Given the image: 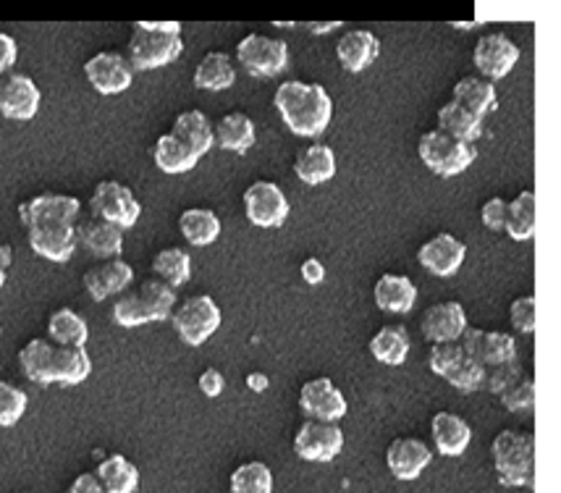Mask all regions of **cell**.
<instances>
[{
  "label": "cell",
  "mask_w": 561,
  "mask_h": 493,
  "mask_svg": "<svg viewBox=\"0 0 561 493\" xmlns=\"http://www.w3.org/2000/svg\"><path fill=\"white\" fill-rule=\"evenodd\" d=\"M278 116L297 137L316 139L329 129L333 116V100L323 84H305L291 79L276 90Z\"/></svg>",
  "instance_id": "6da1fadb"
},
{
  "label": "cell",
  "mask_w": 561,
  "mask_h": 493,
  "mask_svg": "<svg viewBox=\"0 0 561 493\" xmlns=\"http://www.w3.org/2000/svg\"><path fill=\"white\" fill-rule=\"evenodd\" d=\"M176 310V291L160 278H142L137 286H129L124 295L113 302V321L124 329H137L145 323H165L171 321Z\"/></svg>",
  "instance_id": "7a4b0ae2"
},
{
  "label": "cell",
  "mask_w": 561,
  "mask_h": 493,
  "mask_svg": "<svg viewBox=\"0 0 561 493\" xmlns=\"http://www.w3.org/2000/svg\"><path fill=\"white\" fill-rule=\"evenodd\" d=\"M182 24L179 22H137L129 37L126 58L135 71H150L173 64L182 56Z\"/></svg>",
  "instance_id": "3957f363"
},
{
  "label": "cell",
  "mask_w": 561,
  "mask_h": 493,
  "mask_svg": "<svg viewBox=\"0 0 561 493\" xmlns=\"http://www.w3.org/2000/svg\"><path fill=\"white\" fill-rule=\"evenodd\" d=\"M491 451L501 485L506 489L533 485V475H536V436L533 433L501 431L493 438Z\"/></svg>",
  "instance_id": "277c9868"
},
{
  "label": "cell",
  "mask_w": 561,
  "mask_h": 493,
  "mask_svg": "<svg viewBox=\"0 0 561 493\" xmlns=\"http://www.w3.org/2000/svg\"><path fill=\"white\" fill-rule=\"evenodd\" d=\"M417 156L427 169L436 173V176L451 179L457 176V173L470 169L472 161H476V148L467 142H459V139H454L449 135H444V131L433 129L420 137Z\"/></svg>",
  "instance_id": "5b68a950"
},
{
  "label": "cell",
  "mask_w": 561,
  "mask_h": 493,
  "mask_svg": "<svg viewBox=\"0 0 561 493\" xmlns=\"http://www.w3.org/2000/svg\"><path fill=\"white\" fill-rule=\"evenodd\" d=\"M171 325L184 344L203 346L220 325V310L216 299L208 295H195L184 299V302L173 310Z\"/></svg>",
  "instance_id": "8992f818"
},
{
  "label": "cell",
  "mask_w": 561,
  "mask_h": 493,
  "mask_svg": "<svg viewBox=\"0 0 561 493\" xmlns=\"http://www.w3.org/2000/svg\"><path fill=\"white\" fill-rule=\"evenodd\" d=\"M90 210L95 218H103L122 231L131 229L142 216V205H139L135 192L116 179H105L95 186L90 197Z\"/></svg>",
  "instance_id": "52a82bcc"
},
{
  "label": "cell",
  "mask_w": 561,
  "mask_h": 493,
  "mask_svg": "<svg viewBox=\"0 0 561 493\" xmlns=\"http://www.w3.org/2000/svg\"><path fill=\"white\" fill-rule=\"evenodd\" d=\"M237 58L252 77H278L289 66V45L278 37L247 35L239 39Z\"/></svg>",
  "instance_id": "ba28073f"
},
{
  "label": "cell",
  "mask_w": 561,
  "mask_h": 493,
  "mask_svg": "<svg viewBox=\"0 0 561 493\" xmlns=\"http://www.w3.org/2000/svg\"><path fill=\"white\" fill-rule=\"evenodd\" d=\"M84 74L100 95H122L135 82V66L122 53L103 50L84 64Z\"/></svg>",
  "instance_id": "9c48e42d"
},
{
  "label": "cell",
  "mask_w": 561,
  "mask_h": 493,
  "mask_svg": "<svg viewBox=\"0 0 561 493\" xmlns=\"http://www.w3.org/2000/svg\"><path fill=\"white\" fill-rule=\"evenodd\" d=\"M244 216L260 229H278L289 216V199L273 182H255L244 192Z\"/></svg>",
  "instance_id": "30bf717a"
},
{
  "label": "cell",
  "mask_w": 561,
  "mask_h": 493,
  "mask_svg": "<svg viewBox=\"0 0 561 493\" xmlns=\"http://www.w3.org/2000/svg\"><path fill=\"white\" fill-rule=\"evenodd\" d=\"M294 449L307 462H331L344 449V433L336 423L325 420H307L294 436Z\"/></svg>",
  "instance_id": "8fae6325"
},
{
  "label": "cell",
  "mask_w": 561,
  "mask_h": 493,
  "mask_svg": "<svg viewBox=\"0 0 561 493\" xmlns=\"http://www.w3.org/2000/svg\"><path fill=\"white\" fill-rule=\"evenodd\" d=\"M24 229L32 250L50 263H66L77 250V223L71 221H37Z\"/></svg>",
  "instance_id": "7c38bea8"
},
{
  "label": "cell",
  "mask_w": 561,
  "mask_h": 493,
  "mask_svg": "<svg viewBox=\"0 0 561 493\" xmlns=\"http://www.w3.org/2000/svg\"><path fill=\"white\" fill-rule=\"evenodd\" d=\"M43 92L26 74L0 77V113L13 122H30L37 116Z\"/></svg>",
  "instance_id": "4fadbf2b"
},
{
  "label": "cell",
  "mask_w": 561,
  "mask_h": 493,
  "mask_svg": "<svg viewBox=\"0 0 561 493\" xmlns=\"http://www.w3.org/2000/svg\"><path fill=\"white\" fill-rule=\"evenodd\" d=\"M472 61H476V69L483 74V79L496 82V79H504L510 74L514 64L519 61V48L510 37L501 35V32H491V35H483L478 39Z\"/></svg>",
  "instance_id": "5bb4252c"
},
{
  "label": "cell",
  "mask_w": 561,
  "mask_h": 493,
  "mask_svg": "<svg viewBox=\"0 0 561 493\" xmlns=\"http://www.w3.org/2000/svg\"><path fill=\"white\" fill-rule=\"evenodd\" d=\"M299 408L310 420H325V423H336L346 415V399L339 386L331 378L320 376L307 381L299 389Z\"/></svg>",
  "instance_id": "9a60e30c"
},
{
  "label": "cell",
  "mask_w": 561,
  "mask_h": 493,
  "mask_svg": "<svg viewBox=\"0 0 561 493\" xmlns=\"http://www.w3.org/2000/svg\"><path fill=\"white\" fill-rule=\"evenodd\" d=\"M131 278H135L131 265L122 257H111L87 268L82 284L95 302H105L113 295H124L131 286Z\"/></svg>",
  "instance_id": "2e32d148"
},
{
  "label": "cell",
  "mask_w": 561,
  "mask_h": 493,
  "mask_svg": "<svg viewBox=\"0 0 561 493\" xmlns=\"http://www.w3.org/2000/svg\"><path fill=\"white\" fill-rule=\"evenodd\" d=\"M459 344H462L467 355L476 357L483 368L510 363V359L517 357V342H514L510 333L501 331L467 329L462 333V339H459Z\"/></svg>",
  "instance_id": "e0dca14e"
},
{
  "label": "cell",
  "mask_w": 561,
  "mask_h": 493,
  "mask_svg": "<svg viewBox=\"0 0 561 493\" xmlns=\"http://www.w3.org/2000/svg\"><path fill=\"white\" fill-rule=\"evenodd\" d=\"M465 257H467L465 242H459L454 234H446V231L444 234L431 237L417 250L420 265H423L427 273H433V276H440V278L454 276V273L462 268Z\"/></svg>",
  "instance_id": "ac0fdd59"
},
{
  "label": "cell",
  "mask_w": 561,
  "mask_h": 493,
  "mask_svg": "<svg viewBox=\"0 0 561 493\" xmlns=\"http://www.w3.org/2000/svg\"><path fill=\"white\" fill-rule=\"evenodd\" d=\"M420 329L423 336L433 344L444 342H459L462 333L467 331V316L465 308L459 302H440L431 305L420 318Z\"/></svg>",
  "instance_id": "d6986e66"
},
{
  "label": "cell",
  "mask_w": 561,
  "mask_h": 493,
  "mask_svg": "<svg viewBox=\"0 0 561 493\" xmlns=\"http://www.w3.org/2000/svg\"><path fill=\"white\" fill-rule=\"evenodd\" d=\"M431 446L412 436L397 438L386 449V465H389L391 475L399 478V481H415V478H420V472L431 465Z\"/></svg>",
  "instance_id": "ffe728a7"
},
{
  "label": "cell",
  "mask_w": 561,
  "mask_h": 493,
  "mask_svg": "<svg viewBox=\"0 0 561 493\" xmlns=\"http://www.w3.org/2000/svg\"><path fill=\"white\" fill-rule=\"evenodd\" d=\"M79 210H82V203L71 195H53V192H45V195L30 197L26 203L19 205V218H22L24 226L37 223V221H71L77 223Z\"/></svg>",
  "instance_id": "44dd1931"
},
{
  "label": "cell",
  "mask_w": 561,
  "mask_h": 493,
  "mask_svg": "<svg viewBox=\"0 0 561 493\" xmlns=\"http://www.w3.org/2000/svg\"><path fill=\"white\" fill-rule=\"evenodd\" d=\"M77 244H82L90 255L100 260L118 257L124 250V231L103 218L90 216L87 221L77 223Z\"/></svg>",
  "instance_id": "7402d4cb"
},
{
  "label": "cell",
  "mask_w": 561,
  "mask_h": 493,
  "mask_svg": "<svg viewBox=\"0 0 561 493\" xmlns=\"http://www.w3.org/2000/svg\"><path fill=\"white\" fill-rule=\"evenodd\" d=\"M380 56V39L367 30H350L339 37L336 58L350 74H359Z\"/></svg>",
  "instance_id": "603a6c76"
},
{
  "label": "cell",
  "mask_w": 561,
  "mask_h": 493,
  "mask_svg": "<svg viewBox=\"0 0 561 493\" xmlns=\"http://www.w3.org/2000/svg\"><path fill=\"white\" fill-rule=\"evenodd\" d=\"M294 173L310 186L331 182L336 176V152L325 142L305 145L294 158Z\"/></svg>",
  "instance_id": "cb8c5ba5"
},
{
  "label": "cell",
  "mask_w": 561,
  "mask_h": 493,
  "mask_svg": "<svg viewBox=\"0 0 561 493\" xmlns=\"http://www.w3.org/2000/svg\"><path fill=\"white\" fill-rule=\"evenodd\" d=\"M431 436H433V444H436V449L444 457L465 455L467 446L472 442V431L470 425H467V420L446 410H440L438 415H433Z\"/></svg>",
  "instance_id": "d4e9b609"
},
{
  "label": "cell",
  "mask_w": 561,
  "mask_h": 493,
  "mask_svg": "<svg viewBox=\"0 0 561 493\" xmlns=\"http://www.w3.org/2000/svg\"><path fill=\"white\" fill-rule=\"evenodd\" d=\"M171 135L184 145L195 158L208 156L216 139H213V124L203 111H184L173 122Z\"/></svg>",
  "instance_id": "484cf974"
},
{
  "label": "cell",
  "mask_w": 561,
  "mask_h": 493,
  "mask_svg": "<svg viewBox=\"0 0 561 493\" xmlns=\"http://www.w3.org/2000/svg\"><path fill=\"white\" fill-rule=\"evenodd\" d=\"M376 305L383 312H397V316H404L415 308L417 302V286L412 284L410 276H397V273H383L378 278L376 289Z\"/></svg>",
  "instance_id": "4316f807"
},
{
  "label": "cell",
  "mask_w": 561,
  "mask_h": 493,
  "mask_svg": "<svg viewBox=\"0 0 561 493\" xmlns=\"http://www.w3.org/2000/svg\"><path fill=\"white\" fill-rule=\"evenodd\" d=\"M213 139H216L218 148L244 156L255 145V124L242 111L226 113L213 124Z\"/></svg>",
  "instance_id": "83f0119b"
},
{
  "label": "cell",
  "mask_w": 561,
  "mask_h": 493,
  "mask_svg": "<svg viewBox=\"0 0 561 493\" xmlns=\"http://www.w3.org/2000/svg\"><path fill=\"white\" fill-rule=\"evenodd\" d=\"M92 372V359L84 346H53V383L77 386Z\"/></svg>",
  "instance_id": "f1b7e54d"
},
{
  "label": "cell",
  "mask_w": 561,
  "mask_h": 493,
  "mask_svg": "<svg viewBox=\"0 0 561 493\" xmlns=\"http://www.w3.org/2000/svg\"><path fill=\"white\" fill-rule=\"evenodd\" d=\"M454 103L483 118L496 108V87L483 77H462L454 84Z\"/></svg>",
  "instance_id": "f546056e"
},
{
  "label": "cell",
  "mask_w": 561,
  "mask_h": 493,
  "mask_svg": "<svg viewBox=\"0 0 561 493\" xmlns=\"http://www.w3.org/2000/svg\"><path fill=\"white\" fill-rule=\"evenodd\" d=\"M438 131H444V135L459 139V142L472 145L476 139L483 137V118L476 116V113H470L467 108H462V105H457L451 100V103L440 105Z\"/></svg>",
  "instance_id": "4dcf8cb0"
},
{
  "label": "cell",
  "mask_w": 561,
  "mask_h": 493,
  "mask_svg": "<svg viewBox=\"0 0 561 493\" xmlns=\"http://www.w3.org/2000/svg\"><path fill=\"white\" fill-rule=\"evenodd\" d=\"M98 481L105 493H135L139 485V470L124 455H111L98 465Z\"/></svg>",
  "instance_id": "1f68e13d"
},
{
  "label": "cell",
  "mask_w": 561,
  "mask_h": 493,
  "mask_svg": "<svg viewBox=\"0 0 561 493\" xmlns=\"http://www.w3.org/2000/svg\"><path fill=\"white\" fill-rule=\"evenodd\" d=\"M233 82H237V69H233L231 58L226 56V53L213 50L197 64L195 87H199V90L220 92V90H229V87H233Z\"/></svg>",
  "instance_id": "d6a6232c"
},
{
  "label": "cell",
  "mask_w": 561,
  "mask_h": 493,
  "mask_svg": "<svg viewBox=\"0 0 561 493\" xmlns=\"http://www.w3.org/2000/svg\"><path fill=\"white\" fill-rule=\"evenodd\" d=\"M53 344L50 339H32L30 344L19 352V365H22L24 376L32 383L50 386L53 383Z\"/></svg>",
  "instance_id": "836d02e7"
},
{
  "label": "cell",
  "mask_w": 561,
  "mask_h": 493,
  "mask_svg": "<svg viewBox=\"0 0 561 493\" xmlns=\"http://www.w3.org/2000/svg\"><path fill=\"white\" fill-rule=\"evenodd\" d=\"M506 234L517 242H527L536 234V192H519L517 197L506 205Z\"/></svg>",
  "instance_id": "e575fe53"
},
{
  "label": "cell",
  "mask_w": 561,
  "mask_h": 493,
  "mask_svg": "<svg viewBox=\"0 0 561 493\" xmlns=\"http://www.w3.org/2000/svg\"><path fill=\"white\" fill-rule=\"evenodd\" d=\"M370 355L376 357L378 363L399 368L407 359V355H410V333H407L402 325H386V329H380L376 336L370 339Z\"/></svg>",
  "instance_id": "d590c367"
},
{
  "label": "cell",
  "mask_w": 561,
  "mask_h": 493,
  "mask_svg": "<svg viewBox=\"0 0 561 493\" xmlns=\"http://www.w3.org/2000/svg\"><path fill=\"white\" fill-rule=\"evenodd\" d=\"M182 237L195 246H208L220 234V218L208 208H190L179 216Z\"/></svg>",
  "instance_id": "8d00e7d4"
},
{
  "label": "cell",
  "mask_w": 561,
  "mask_h": 493,
  "mask_svg": "<svg viewBox=\"0 0 561 493\" xmlns=\"http://www.w3.org/2000/svg\"><path fill=\"white\" fill-rule=\"evenodd\" d=\"M48 336L58 346H84L87 339H90V329H87V321L79 312L61 308L50 316Z\"/></svg>",
  "instance_id": "74e56055"
},
{
  "label": "cell",
  "mask_w": 561,
  "mask_h": 493,
  "mask_svg": "<svg viewBox=\"0 0 561 493\" xmlns=\"http://www.w3.org/2000/svg\"><path fill=\"white\" fill-rule=\"evenodd\" d=\"M152 161L163 173H186L197 165L199 158L192 156L190 150L179 142L176 137L171 135H160L156 139V148H152Z\"/></svg>",
  "instance_id": "f35d334b"
},
{
  "label": "cell",
  "mask_w": 561,
  "mask_h": 493,
  "mask_svg": "<svg viewBox=\"0 0 561 493\" xmlns=\"http://www.w3.org/2000/svg\"><path fill=\"white\" fill-rule=\"evenodd\" d=\"M152 271H156V278L176 289V286H184L190 282L192 257L186 255L182 246H165V250H160L152 257Z\"/></svg>",
  "instance_id": "ab89813d"
},
{
  "label": "cell",
  "mask_w": 561,
  "mask_h": 493,
  "mask_svg": "<svg viewBox=\"0 0 561 493\" xmlns=\"http://www.w3.org/2000/svg\"><path fill=\"white\" fill-rule=\"evenodd\" d=\"M231 493H273V472L265 462H244L231 472Z\"/></svg>",
  "instance_id": "60d3db41"
},
{
  "label": "cell",
  "mask_w": 561,
  "mask_h": 493,
  "mask_svg": "<svg viewBox=\"0 0 561 493\" xmlns=\"http://www.w3.org/2000/svg\"><path fill=\"white\" fill-rule=\"evenodd\" d=\"M462 349H465V346H462ZM483 372H485L483 365H480L476 357H470L465 352V357L459 359V363L454 365L449 372H446L444 381H449L454 389L462 391V394H472V391H478L480 386H483Z\"/></svg>",
  "instance_id": "b9f144b4"
},
{
  "label": "cell",
  "mask_w": 561,
  "mask_h": 493,
  "mask_svg": "<svg viewBox=\"0 0 561 493\" xmlns=\"http://www.w3.org/2000/svg\"><path fill=\"white\" fill-rule=\"evenodd\" d=\"M499 397L501 404L510 412H533V408H536V381L530 376H519Z\"/></svg>",
  "instance_id": "7bdbcfd3"
},
{
  "label": "cell",
  "mask_w": 561,
  "mask_h": 493,
  "mask_svg": "<svg viewBox=\"0 0 561 493\" xmlns=\"http://www.w3.org/2000/svg\"><path fill=\"white\" fill-rule=\"evenodd\" d=\"M26 412V394L9 381H0V425L11 428Z\"/></svg>",
  "instance_id": "ee69618b"
},
{
  "label": "cell",
  "mask_w": 561,
  "mask_h": 493,
  "mask_svg": "<svg viewBox=\"0 0 561 493\" xmlns=\"http://www.w3.org/2000/svg\"><path fill=\"white\" fill-rule=\"evenodd\" d=\"M519 376H523V363H519V357H514V359H510V363L491 365V368H485L483 386H485V391H491V394H501V391L510 389V386L517 381Z\"/></svg>",
  "instance_id": "f6af8a7d"
},
{
  "label": "cell",
  "mask_w": 561,
  "mask_h": 493,
  "mask_svg": "<svg viewBox=\"0 0 561 493\" xmlns=\"http://www.w3.org/2000/svg\"><path fill=\"white\" fill-rule=\"evenodd\" d=\"M465 357V349L459 342H444V344H433L431 346V355H427V365L436 376L444 378L459 359Z\"/></svg>",
  "instance_id": "bcb514c9"
},
{
  "label": "cell",
  "mask_w": 561,
  "mask_h": 493,
  "mask_svg": "<svg viewBox=\"0 0 561 493\" xmlns=\"http://www.w3.org/2000/svg\"><path fill=\"white\" fill-rule=\"evenodd\" d=\"M510 318H512V325L519 333L536 331V297L525 295V297L514 299L512 308H510Z\"/></svg>",
  "instance_id": "7dc6e473"
},
{
  "label": "cell",
  "mask_w": 561,
  "mask_h": 493,
  "mask_svg": "<svg viewBox=\"0 0 561 493\" xmlns=\"http://www.w3.org/2000/svg\"><path fill=\"white\" fill-rule=\"evenodd\" d=\"M506 199L504 197H491L489 203L480 210V218H483V226H489L491 231H504L506 223Z\"/></svg>",
  "instance_id": "c3c4849f"
},
{
  "label": "cell",
  "mask_w": 561,
  "mask_h": 493,
  "mask_svg": "<svg viewBox=\"0 0 561 493\" xmlns=\"http://www.w3.org/2000/svg\"><path fill=\"white\" fill-rule=\"evenodd\" d=\"M16 39L11 35H5V32H0V77L9 74V69L13 64H16Z\"/></svg>",
  "instance_id": "681fc988"
},
{
  "label": "cell",
  "mask_w": 561,
  "mask_h": 493,
  "mask_svg": "<svg viewBox=\"0 0 561 493\" xmlns=\"http://www.w3.org/2000/svg\"><path fill=\"white\" fill-rule=\"evenodd\" d=\"M199 389H203L205 397H218L220 391H224V376L216 368L205 370L203 376H199Z\"/></svg>",
  "instance_id": "f907efd6"
},
{
  "label": "cell",
  "mask_w": 561,
  "mask_h": 493,
  "mask_svg": "<svg viewBox=\"0 0 561 493\" xmlns=\"http://www.w3.org/2000/svg\"><path fill=\"white\" fill-rule=\"evenodd\" d=\"M69 493H105V489L100 485L98 475H92V472H84V475H79L77 481L71 483Z\"/></svg>",
  "instance_id": "816d5d0a"
},
{
  "label": "cell",
  "mask_w": 561,
  "mask_h": 493,
  "mask_svg": "<svg viewBox=\"0 0 561 493\" xmlns=\"http://www.w3.org/2000/svg\"><path fill=\"white\" fill-rule=\"evenodd\" d=\"M302 278L307 284H320L325 278V268H323V263H320L318 257H307L305 263H302Z\"/></svg>",
  "instance_id": "f5cc1de1"
},
{
  "label": "cell",
  "mask_w": 561,
  "mask_h": 493,
  "mask_svg": "<svg viewBox=\"0 0 561 493\" xmlns=\"http://www.w3.org/2000/svg\"><path fill=\"white\" fill-rule=\"evenodd\" d=\"M339 22H329V24H310V30L316 32V35H325L329 30H336Z\"/></svg>",
  "instance_id": "db71d44e"
},
{
  "label": "cell",
  "mask_w": 561,
  "mask_h": 493,
  "mask_svg": "<svg viewBox=\"0 0 561 493\" xmlns=\"http://www.w3.org/2000/svg\"><path fill=\"white\" fill-rule=\"evenodd\" d=\"M3 284H5V271L0 268V289H3Z\"/></svg>",
  "instance_id": "11a10c76"
}]
</instances>
